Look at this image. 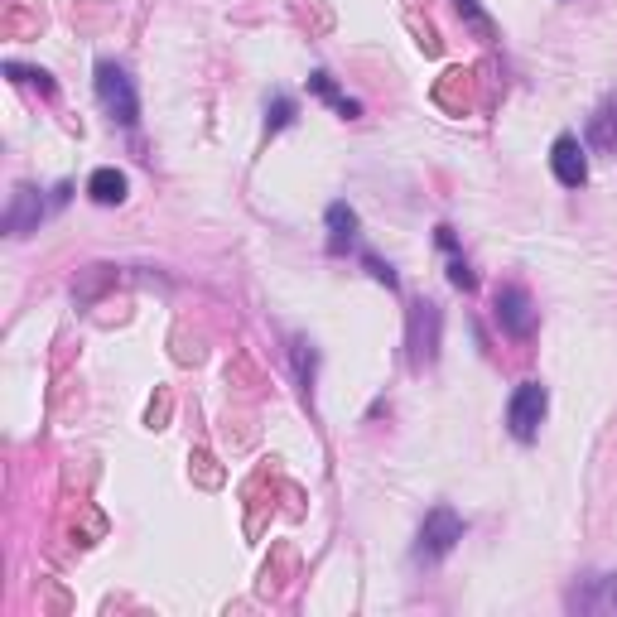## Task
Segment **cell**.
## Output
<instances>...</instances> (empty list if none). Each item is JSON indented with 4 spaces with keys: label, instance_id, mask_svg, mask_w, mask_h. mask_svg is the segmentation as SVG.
I'll return each instance as SVG.
<instances>
[{
    "label": "cell",
    "instance_id": "7a4b0ae2",
    "mask_svg": "<svg viewBox=\"0 0 617 617\" xmlns=\"http://www.w3.org/2000/svg\"><path fill=\"white\" fill-rule=\"evenodd\" d=\"M458 540H463V516L454 507H434L420 526V540H415V564H439Z\"/></svg>",
    "mask_w": 617,
    "mask_h": 617
},
{
    "label": "cell",
    "instance_id": "2e32d148",
    "mask_svg": "<svg viewBox=\"0 0 617 617\" xmlns=\"http://www.w3.org/2000/svg\"><path fill=\"white\" fill-rule=\"evenodd\" d=\"M458 10H463V20H468V25L478 29L483 39H487V34H492V25H487V15H483V10H478V0H458Z\"/></svg>",
    "mask_w": 617,
    "mask_h": 617
},
{
    "label": "cell",
    "instance_id": "6da1fadb",
    "mask_svg": "<svg viewBox=\"0 0 617 617\" xmlns=\"http://www.w3.org/2000/svg\"><path fill=\"white\" fill-rule=\"evenodd\" d=\"M97 102H102V107H107V116H111V121H121V126H135V121H140V97H135L126 68H121V63H111V58H102V63H97Z\"/></svg>",
    "mask_w": 617,
    "mask_h": 617
},
{
    "label": "cell",
    "instance_id": "8992f818",
    "mask_svg": "<svg viewBox=\"0 0 617 617\" xmlns=\"http://www.w3.org/2000/svg\"><path fill=\"white\" fill-rule=\"evenodd\" d=\"M569 613H617V574H598L569 593Z\"/></svg>",
    "mask_w": 617,
    "mask_h": 617
},
{
    "label": "cell",
    "instance_id": "277c9868",
    "mask_svg": "<svg viewBox=\"0 0 617 617\" xmlns=\"http://www.w3.org/2000/svg\"><path fill=\"white\" fill-rule=\"evenodd\" d=\"M497 319H502L511 338H531L536 333V304H531V295L521 285H502L497 290Z\"/></svg>",
    "mask_w": 617,
    "mask_h": 617
},
{
    "label": "cell",
    "instance_id": "8fae6325",
    "mask_svg": "<svg viewBox=\"0 0 617 617\" xmlns=\"http://www.w3.org/2000/svg\"><path fill=\"white\" fill-rule=\"evenodd\" d=\"M589 140L598 145V150H608V145H617V97L608 102V107L593 116V126H589Z\"/></svg>",
    "mask_w": 617,
    "mask_h": 617
},
{
    "label": "cell",
    "instance_id": "7c38bea8",
    "mask_svg": "<svg viewBox=\"0 0 617 617\" xmlns=\"http://www.w3.org/2000/svg\"><path fill=\"white\" fill-rule=\"evenodd\" d=\"M290 121H295V102H290V97H275V102L266 107V126L270 131H285Z\"/></svg>",
    "mask_w": 617,
    "mask_h": 617
},
{
    "label": "cell",
    "instance_id": "9a60e30c",
    "mask_svg": "<svg viewBox=\"0 0 617 617\" xmlns=\"http://www.w3.org/2000/svg\"><path fill=\"white\" fill-rule=\"evenodd\" d=\"M449 280H454V290H473V285H478V275L468 270V261H463V256H454V261H449Z\"/></svg>",
    "mask_w": 617,
    "mask_h": 617
},
{
    "label": "cell",
    "instance_id": "30bf717a",
    "mask_svg": "<svg viewBox=\"0 0 617 617\" xmlns=\"http://www.w3.org/2000/svg\"><path fill=\"white\" fill-rule=\"evenodd\" d=\"M309 87H314V92H319L323 102H328V107L338 111V116H362V107H357V102H352V97H343V92H338V82L328 78V73H323V68H314V73H309Z\"/></svg>",
    "mask_w": 617,
    "mask_h": 617
},
{
    "label": "cell",
    "instance_id": "3957f363",
    "mask_svg": "<svg viewBox=\"0 0 617 617\" xmlns=\"http://www.w3.org/2000/svg\"><path fill=\"white\" fill-rule=\"evenodd\" d=\"M545 410H550V391L540 386V381H526V386H516V396L507 405V425L511 434L521 439V444H531L545 425Z\"/></svg>",
    "mask_w": 617,
    "mask_h": 617
},
{
    "label": "cell",
    "instance_id": "5b68a950",
    "mask_svg": "<svg viewBox=\"0 0 617 617\" xmlns=\"http://www.w3.org/2000/svg\"><path fill=\"white\" fill-rule=\"evenodd\" d=\"M550 169H555V179H560L564 188H579L589 179V160H584L579 135H560V140L550 145Z\"/></svg>",
    "mask_w": 617,
    "mask_h": 617
},
{
    "label": "cell",
    "instance_id": "9c48e42d",
    "mask_svg": "<svg viewBox=\"0 0 617 617\" xmlns=\"http://www.w3.org/2000/svg\"><path fill=\"white\" fill-rule=\"evenodd\" d=\"M87 198L102 203V208H116V203L126 198V174H121V169H97V174L87 179Z\"/></svg>",
    "mask_w": 617,
    "mask_h": 617
},
{
    "label": "cell",
    "instance_id": "52a82bcc",
    "mask_svg": "<svg viewBox=\"0 0 617 617\" xmlns=\"http://www.w3.org/2000/svg\"><path fill=\"white\" fill-rule=\"evenodd\" d=\"M39 217H44L39 193H34V188H15V203H10V213H5V232L25 237L29 227H39Z\"/></svg>",
    "mask_w": 617,
    "mask_h": 617
},
{
    "label": "cell",
    "instance_id": "4fadbf2b",
    "mask_svg": "<svg viewBox=\"0 0 617 617\" xmlns=\"http://www.w3.org/2000/svg\"><path fill=\"white\" fill-rule=\"evenodd\" d=\"M362 266L372 270V280H381V285H386V290H396V285H401V280H396V270L386 266V261H381V256H372V251H362Z\"/></svg>",
    "mask_w": 617,
    "mask_h": 617
},
{
    "label": "cell",
    "instance_id": "5bb4252c",
    "mask_svg": "<svg viewBox=\"0 0 617 617\" xmlns=\"http://www.w3.org/2000/svg\"><path fill=\"white\" fill-rule=\"evenodd\" d=\"M5 73H10L15 82H39V92H54L49 73H34V68H20V63H5Z\"/></svg>",
    "mask_w": 617,
    "mask_h": 617
},
{
    "label": "cell",
    "instance_id": "ba28073f",
    "mask_svg": "<svg viewBox=\"0 0 617 617\" xmlns=\"http://www.w3.org/2000/svg\"><path fill=\"white\" fill-rule=\"evenodd\" d=\"M352 242H357V213L348 203H328V251L343 256Z\"/></svg>",
    "mask_w": 617,
    "mask_h": 617
}]
</instances>
